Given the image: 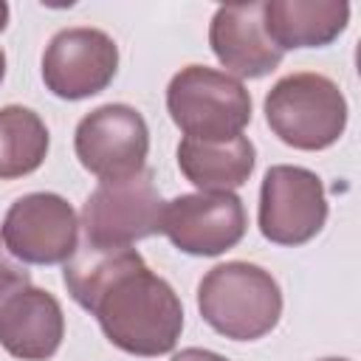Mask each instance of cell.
I'll return each mask as SVG.
<instances>
[{"instance_id": "1", "label": "cell", "mask_w": 361, "mask_h": 361, "mask_svg": "<svg viewBox=\"0 0 361 361\" xmlns=\"http://www.w3.org/2000/svg\"><path fill=\"white\" fill-rule=\"evenodd\" d=\"M90 313L99 319L107 341L130 355H164L178 344L183 330L178 293L144 259L110 279Z\"/></svg>"}, {"instance_id": "2", "label": "cell", "mask_w": 361, "mask_h": 361, "mask_svg": "<svg viewBox=\"0 0 361 361\" xmlns=\"http://www.w3.org/2000/svg\"><path fill=\"white\" fill-rule=\"evenodd\" d=\"M197 310L220 336L254 341L276 327L282 316V290L265 268L234 259L214 265L200 279Z\"/></svg>"}, {"instance_id": "3", "label": "cell", "mask_w": 361, "mask_h": 361, "mask_svg": "<svg viewBox=\"0 0 361 361\" xmlns=\"http://www.w3.org/2000/svg\"><path fill=\"white\" fill-rule=\"evenodd\" d=\"M265 121L293 149H324L347 127V99L322 73H288L265 96Z\"/></svg>"}, {"instance_id": "4", "label": "cell", "mask_w": 361, "mask_h": 361, "mask_svg": "<svg viewBox=\"0 0 361 361\" xmlns=\"http://www.w3.org/2000/svg\"><path fill=\"white\" fill-rule=\"evenodd\" d=\"M166 110L186 138L231 141L251 121V96L240 79L206 65H189L172 76Z\"/></svg>"}, {"instance_id": "5", "label": "cell", "mask_w": 361, "mask_h": 361, "mask_svg": "<svg viewBox=\"0 0 361 361\" xmlns=\"http://www.w3.org/2000/svg\"><path fill=\"white\" fill-rule=\"evenodd\" d=\"M164 200L149 169L138 175L102 180L82 206L85 243L102 248L133 245L161 231Z\"/></svg>"}, {"instance_id": "6", "label": "cell", "mask_w": 361, "mask_h": 361, "mask_svg": "<svg viewBox=\"0 0 361 361\" xmlns=\"http://www.w3.org/2000/svg\"><path fill=\"white\" fill-rule=\"evenodd\" d=\"M3 248L28 265L68 262L79 248V220L71 203L54 192L17 197L0 226Z\"/></svg>"}, {"instance_id": "7", "label": "cell", "mask_w": 361, "mask_h": 361, "mask_svg": "<svg viewBox=\"0 0 361 361\" xmlns=\"http://www.w3.org/2000/svg\"><path fill=\"white\" fill-rule=\"evenodd\" d=\"M73 149L90 175L102 180L130 178L144 169L149 152V130L135 107L102 104L79 121Z\"/></svg>"}, {"instance_id": "8", "label": "cell", "mask_w": 361, "mask_h": 361, "mask_svg": "<svg viewBox=\"0 0 361 361\" xmlns=\"http://www.w3.org/2000/svg\"><path fill=\"white\" fill-rule=\"evenodd\" d=\"M327 220V197L316 172L276 164L265 172L259 189V231L276 245H302L313 240Z\"/></svg>"}, {"instance_id": "9", "label": "cell", "mask_w": 361, "mask_h": 361, "mask_svg": "<svg viewBox=\"0 0 361 361\" xmlns=\"http://www.w3.org/2000/svg\"><path fill=\"white\" fill-rule=\"evenodd\" d=\"M161 234L192 257H217L245 234L243 200L231 192H195L164 203Z\"/></svg>"}, {"instance_id": "10", "label": "cell", "mask_w": 361, "mask_h": 361, "mask_svg": "<svg viewBox=\"0 0 361 361\" xmlns=\"http://www.w3.org/2000/svg\"><path fill=\"white\" fill-rule=\"evenodd\" d=\"M118 71V48L99 28H65L42 54L45 87L68 102L102 93Z\"/></svg>"}, {"instance_id": "11", "label": "cell", "mask_w": 361, "mask_h": 361, "mask_svg": "<svg viewBox=\"0 0 361 361\" xmlns=\"http://www.w3.org/2000/svg\"><path fill=\"white\" fill-rule=\"evenodd\" d=\"M209 45L226 71L245 79H259L282 62V51L262 28V3L220 6L209 25Z\"/></svg>"}, {"instance_id": "12", "label": "cell", "mask_w": 361, "mask_h": 361, "mask_svg": "<svg viewBox=\"0 0 361 361\" xmlns=\"http://www.w3.org/2000/svg\"><path fill=\"white\" fill-rule=\"evenodd\" d=\"M65 336V316L59 302L39 288L17 290L0 307V344L23 361L51 358Z\"/></svg>"}, {"instance_id": "13", "label": "cell", "mask_w": 361, "mask_h": 361, "mask_svg": "<svg viewBox=\"0 0 361 361\" xmlns=\"http://www.w3.org/2000/svg\"><path fill=\"white\" fill-rule=\"evenodd\" d=\"M350 20V6L338 0H271L262 3V28L285 54L290 48H322L333 42Z\"/></svg>"}, {"instance_id": "14", "label": "cell", "mask_w": 361, "mask_h": 361, "mask_svg": "<svg viewBox=\"0 0 361 361\" xmlns=\"http://www.w3.org/2000/svg\"><path fill=\"white\" fill-rule=\"evenodd\" d=\"M257 152L245 135L231 141H195L178 144V166L200 192H231L243 186L254 169Z\"/></svg>"}, {"instance_id": "15", "label": "cell", "mask_w": 361, "mask_h": 361, "mask_svg": "<svg viewBox=\"0 0 361 361\" xmlns=\"http://www.w3.org/2000/svg\"><path fill=\"white\" fill-rule=\"evenodd\" d=\"M48 152V130L42 118L20 104L0 110V180L31 175Z\"/></svg>"}, {"instance_id": "16", "label": "cell", "mask_w": 361, "mask_h": 361, "mask_svg": "<svg viewBox=\"0 0 361 361\" xmlns=\"http://www.w3.org/2000/svg\"><path fill=\"white\" fill-rule=\"evenodd\" d=\"M144 257L130 248V245H118V248H102V245H90L85 243L82 248L73 251V257L65 262L62 271V282L68 288V293L73 296L76 305H82L85 310L93 307V302L99 299V293L107 288L110 279H116L121 271H127L130 265L141 262Z\"/></svg>"}, {"instance_id": "17", "label": "cell", "mask_w": 361, "mask_h": 361, "mask_svg": "<svg viewBox=\"0 0 361 361\" xmlns=\"http://www.w3.org/2000/svg\"><path fill=\"white\" fill-rule=\"evenodd\" d=\"M31 285V276L23 265H17L6 251H3V240H0V307L23 288Z\"/></svg>"}, {"instance_id": "18", "label": "cell", "mask_w": 361, "mask_h": 361, "mask_svg": "<svg viewBox=\"0 0 361 361\" xmlns=\"http://www.w3.org/2000/svg\"><path fill=\"white\" fill-rule=\"evenodd\" d=\"M172 361H228V358H223V355H217V353H212V350L186 347V350L175 353V355H172Z\"/></svg>"}, {"instance_id": "19", "label": "cell", "mask_w": 361, "mask_h": 361, "mask_svg": "<svg viewBox=\"0 0 361 361\" xmlns=\"http://www.w3.org/2000/svg\"><path fill=\"white\" fill-rule=\"evenodd\" d=\"M6 23H8V6H6V3H0V31L6 28Z\"/></svg>"}, {"instance_id": "20", "label": "cell", "mask_w": 361, "mask_h": 361, "mask_svg": "<svg viewBox=\"0 0 361 361\" xmlns=\"http://www.w3.org/2000/svg\"><path fill=\"white\" fill-rule=\"evenodd\" d=\"M3 76H6V54L0 48V82H3Z\"/></svg>"}, {"instance_id": "21", "label": "cell", "mask_w": 361, "mask_h": 361, "mask_svg": "<svg viewBox=\"0 0 361 361\" xmlns=\"http://www.w3.org/2000/svg\"><path fill=\"white\" fill-rule=\"evenodd\" d=\"M324 361H347V358H324Z\"/></svg>"}]
</instances>
